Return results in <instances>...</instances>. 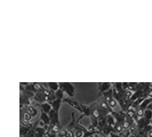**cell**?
I'll use <instances>...</instances> for the list:
<instances>
[{"label":"cell","mask_w":152,"mask_h":137,"mask_svg":"<svg viewBox=\"0 0 152 137\" xmlns=\"http://www.w3.org/2000/svg\"><path fill=\"white\" fill-rule=\"evenodd\" d=\"M38 114V107L34 105H29L22 109L21 111V122L22 125H29Z\"/></svg>","instance_id":"obj_1"},{"label":"cell","mask_w":152,"mask_h":137,"mask_svg":"<svg viewBox=\"0 0 152 137\" xmlns=\"http://www.w3.org/2000/svg\"><path fill=\"white\" fill-rule=\"evenodd\" d=\"M58 87H60L61 90H63V93L68 94V96H70V98L75 97L76 90H75V87H73L72 84H70V82H58Z\"/></svg>","instance_id":"obj_2"},{"label":"cell","mask_w":152,"mask_h":137,"mask_svg":"<svg viewBox=\"0 0 152 137\" xmlns=\"http://www.w3.org/2000/svg\"><path fill=\"white\" fill-rule=\"evenodd\" d=\"M62 102H64V103H68V104H70L72 107H75L76 110H78L80 113L83 114L84 113V105H81V104H79L78 102H76L75 99L70 98V97H68V98H63V101Z\"/></svg>","instance_id":"obj_3"},{"label":"cell","mask_w":152,"mask_h":137,"mask_svg":"<svg viewBox=\"0 0 152 137\" xmlns=\"http://www.w3.org/2000/svg\"><path fill=\"white\" fill-rule=\"evenodd\" d=\"M110 88H112V84H110V82H99V84L97 85V90H99L97 98L102 97V95L107 90H109Z\"/></svg>","instance_id":"obj_4"},{"label":"cell","mask_w":152,"mask_h":137,"mask_svg":"<svg viewBox=\"0 0 152 137\" xmlns=\"http://www.w3.org/2000/svg\"><path fill=\"white\" fill-rule=\"evenodd\" d=\"M48 117H49V120H50V125H58V123H61L58 112H55V111L52 110V111L48 113Z\"/></svg>","instance_id":"obj_5"},{"label":"cell","mask_w":152,"mask_h":137,"mask_svg":"<svg viewBox=\"0 0 152 137\" xmlns=\"http://www.w3.org/2000/svg\"><path fill=\"white\" fill-rule=\"evenodd\" d=\"M33 102L38 103V104H42V103H47V96L44 93H36L33 96Z\"/></svg>","instance_id":"obj_6"},{"label":"cell","mask_w":152,"mask_h":137,"mask_svg":"<svg viewBox=\"0 0 152 137\" xmlns=\"http://www.w3.org/2000/svg\"><path fill=\"white\" fill-rule=\"evenodd\" d=\"M61 104H62L61 99H56V101H54L53 103L50 104L52 110H53V111H55V112H58V111H60V109H61Z\"/></svg>","instance_id":"obj_7"},{"label":"cell","mask_w":152,"mask_h":137,"mask_svg":"<svg viewBox=\"0 0 152 137\" xmlns=\"http://www.w3.org/2000/svg\"><path fill=\"white\" fill-rule=\"evenodd\" d=\"M112 133H113V127H112V126H109V125H107V126L103 128V130H102V134L105 137H109Z\"/></svg>","instance_id":"obj_8"},{"label":"cell","mask_w":152,"mask_h":137,"mask_svg":"<svg viewBox=\"0 0 152 137\" xmlns=\"http://www.w3.org/2000/svg\"><path fill=\"white\" fill-rule=\"evenodd\" d=\"M40 121L42 122L44 125H46V126H49V125H50V120H49L48 114L44 113V112H41V115H40Z\"/></svg>","instance_id":"obj_9"},{"label":"cell","mask_w":152,"mask_h":137,"mask_svg":"<svg viewBox=\"0 0 152 137\" xmlns=\"http://www.w3.org/2000/svg\"><path fill=\"white\" fill-rule=\"evenodd\" d=\"M47 87H48V89H49V90L54 91V93H56V91L60 89V87H58V82H48V84H47Z\"/></svg>","instance_id":"obj_10"},{"label":"cell","mask_w":152,"mask_h":137,"mask_svg":"<svg viewBox=\"0 0 152 137\" xmlns=\"http://www.w3.org/2000/svg\"><path fill=\"white\" fill-rule=\"evenodd\" d=\"M54 101H56V95H55L54 91L50 90L47 94V103H48V104H52Z\"/></svg>","instance_id":"obj_11"},{"label":"cell","mask_w":152,"mask_h":137,"mask_svg":"<svg viewBox=\"0 0 152 137\" xmlns=\"http://www.w3.org/2000/svg\"><path fill=\"white\" fill-rule=\"evenodd\" d=\"M102 97L105 99V101H109V99H111L113 97V90H112V88H110L109 90H107L103 95H102Z\"/></svg>","instance_id":"obj_12"},{"label":"cell","mask_w":152,"mask_h":137,"mask_svg":"<svg viewBox=\"0 0 152 137\" xmlns=\"http://www.w3.org/2000/svg\"><path fill=\"white\" fill-rule=\"evenodd\" d=\"M120 137H130V135H132V131H130L129 128H124V129L121 130V133L120 134H118Z\"/></svg>","instance_id":"obj_13"},{"label":"cell","mask_w":152,"mask_h":137,"mask_svg":"<svg viewBox=\"0 0 152 137\" xmlns=\"http://www.w3.org/2000/svg\"><path fill=\"white\" fill-rule=\"evenodd\" d=\"M107 123L109 125V126H112V127L115 125V120H114V118L111 115V114H107Z\"/></svg>","instance_id":"obj_14"},{"label":"cell","mask_w":152,"mask_h":137,"mask_svg":"<svg viewBox=\"0 0 152 137\" xmlns=\"http://www.w3.org/2000/svg\"><path fill=\"white\" fill-rule=\"evenodd\" d=\"M107 104H109V106L111 107V109H112V110H113V111H114V109H115V106L118 105V103H117V101H115V99H114L113 97H112V98H111V99H109V101H107Z\"/></svg>","instance_id":"obj_15"},{"label":"cell","mask_w":152,"mask_h":137,"mask_svg":"<svg viewBox=\"0 0 152 137\" xmlns=\"http://www.w3.org/2000/svg\"><path fill=\"white\" fill-rule=\"evenodd\" d=\"M144 119H146L148 121L151 122V120H152V111H150V110H145V111H144Z\"/></svg>","instance_id":"obj_16"},{"label":"cell","mask_w":152,"mask_h":137,"mask_svg":"<svg viewBox=\"0 0 152 137\" xmlns=\"http://www.w3.org/2000/svg\"><path fill=\"white\" fill-rule=\"evenodd\" d=\"M55 95H56V99H61V101H63V98H64V93H63V90H61V89H58V90L56 91Z\"/></svg>","instance_id":"obj_17"},{"label":"cell","mask_w":152,"mask_h":137,"mask_svg":"<svg viewBox=\"0 0 152 137\" xmlns=\"http://www.w3.org/2000/svg\"><path fill=\"white\" fill-rule=\"evenodd\" d=\"M148 137H152V130H150L149 133H148V135H146Z\"/></svg>","instance_id":"obj_18"},{"label":"cell","mask_w":152,"mask_h":137,"mask_svg":"<svg viewBox=\"0 0 152 137\" xmlns=\"http://www.w3.org/2000/svg\"><path fill=\"white\" fill-rule=\"evenodd\" d=\"M146 110H150V111H152V103L149 105V106H148V109H146Z\"/></svg>","instance_id":"obj_19"},{"label":"cell","mask_w":152,"mask_h":137,"mask_svg":"<svg viewBox=\"0 0 152 137\" xmlns=\"http://www.w3.org/2000/svg\"><path fill=\"white\" fill-rule=\"evenodd\" d=\"M150 125H151V126H152V120H151V123H150Z\"/></svg>","instance_id":"obj_20"}]
</instances>
